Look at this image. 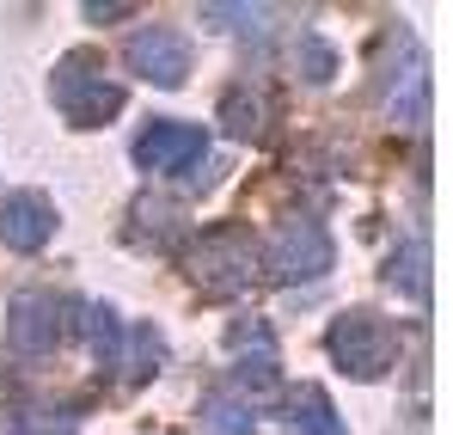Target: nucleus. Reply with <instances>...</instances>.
Segmentation results:
<instances>
[{
    "label": "nucleus",
    "instance_id": "1",
    "mask_svg": "<svg viewBox=\"0 0 453 435\" xmlns=\"http://www.w3.org/2000/svg\"><path fill=\"white\" fill-rule=\"evenodd\" d=\"M56 111L74 123V129H98V123H111L117 111H123V86L111 80V68L92 56V50H74V56H62L56 62Z\"/></svg>",
    "mask_w": 453,
    "mask_h": 435
},
{
    "label": "nucleus",
    "instance_id": "2",
    "mask_svg": "<svg viewBox=\"0 0 453 435\" xmlns=\"http://www.w3.org/2000/svg\"><path fill=\"white\" fill-rule=\"evenodd\" d=\"M325 350H331V362L343 368L349 380H380L392 368V356H398V331H392V319L374 313V307H349L331 325Z\"/></svg>",
    "mask_w": 453,
    "mask_h": 435
},
{
    "label": "nucleus",
    "instance_id": "3",
    "mask_svg": "<svg viewBox=\"0 0 453 435\" xmlns=\"http://www.w3.org/2000/svg\"><path fill=\"white\" fill-rule=\"evenodd\" d=\"M135 166L159 172V178H190L196 184V172L215 166L209 129H196V123H148L142 142H135Z\"/></svg>",
    "mask_w": 453,
    "mask_h": 435
},
{
    "label": "nucleus",
    "instance_id": "4",
    "mask_svg": "<svg viewBox=\"0 0 453 435\" xmlns=\"http://www.w3.org/2000/svg\"><path fill=\"white\" fill-rule=\"evenodd\" d=\"M68 319H74V307L62 294H50V289L12 294V307H6V344H12V356H50L68 338Z\"/></svg>",
    "mask_w": 453,
    "mask_h": 435
},
{
    "label": "nucleus",
    "instance_id": "5",
    "mask_svg": "<svg viewBox=\"0 0 453 435\" xmlns=\"http://www.w3.org/2000/svg\"><path fill=\"white\" fill-rule=\"evenodd\" d=\"M331 270V233L319 227V215H288L270 239V276L276 283H319Z\"/></svg>",
    "mask_w": 453,
    "mask_h": 435
},
{
    "label": "nucleus",
    "instance_id": "6",
    "mask_svg": "<svg viewBox=\"0 0 453 435\" xmlns=\"http://www.w3.org/2000/svg\"><path fill=\"white\" fill-rule=\"evenodd\" d=\"M190 270H196V283H203L209 294L251 289V283H257V239H251V233H239V227H215V233L196 245Z\"/></svg>",
    "mask_w": 453,
    "mask_h": 435
},
{
    "label": "nucleus",
    "instance_id": "7",
    "mask_svg": "<svg viewBox=\"0 0 453 435\" xmlns=\"http://www.w3.org/2000/svg\"><path fill=\"white\" fill-rule=\"evenodd\" d=\"M196 68L190 56V37L172 31V25H153V31H135L129 37V74L148 80V86H184Z\"/></svg>",
    "mask_w": 453,
    "mask_h": 435
},
{
    "label": "nucleus",
    "instance_id": "8",
    "mask_svg": "<svg viewBox=\"0 0 453 435\" xmlns=\"http://www.w3.org/2000/svg\"><path fill=\"white\" fill-rule=\"evenodd\" d=\"M429 111V74H423V56L411 37L392 43V74H386V117L392 123H423Z\"/></svg>",
    "mask_w": 453,
    "mask_h": 435
},
{
    "label": "nucleus",
    "instance_id": "9",
    "mask_svg": "<svg viewBox=\"0 0 453 435\" xmlns=\"http://www.w3.org/2000/svg\"><path fill=\"white\" fill-rule=\"evenodd\" d=\"M50 233H56V203H50L43 190H12V197L0 203V245H12V252H43Z\"/></svg>",
    "mask_w": 453,
    "mask_h": 435
},
{
    "label": "nucleus",
    "instance_id": "10",
    "mask_svg": "<svg viewBox=\"0 0 453 435\" xmlns=\"http://www.w3.org/2000/svg\"><path fill=\"white\" fill-rule=\"evenodd\" d=\"M226 356H233V380H239V399L245 392H270L276 386V338L264 325H233L226 338Z\"/></svg>",
    "mask_w": 453,
    "mask_h": 435
},
{
    "label": "nucleus",
    "instance_id": "11",
    "mask_svg": "<svg viewBox=\"0 0 453 435\" xmlns=\"http://www.w3.org/2000/svg\"><path fill=\"white\" fill-rule=\"evenodd\" d=\"M221 129L239 136V142H264V136L276 129V92H264L257 80L233 86V92L221 98Z\"/></svg>",
    "mask_w": 453,
    "mask_h": 435
},
{
    "label": "nucleus",
    "instance_id": "12",
    "mask_svg": "<svg viewBox=\"0 0 453 435\" xmlns=\"http://www.w3.org/2000/svg\"><path fill=\"white\" fill-rule=\"evenodd\" d=\"M165 362V338H159V325H123V350H117V368L111 374H123V386H142L153 380Z\"/></svg>",
    "mask_w": 453,
    "mask_h": 435
},
{
    "label": "nucleus",
    "instance_id": "13",
    "mask_svg": "<svg viewBox=\"0 0 453 435\" xmlns=\"http://www.w3.org/2000/svg\"><path fill=\"white\" fill-rule=\"evenodd\" d=\"M276 417L288 423V435H343V417L331 411V399H325L319 386H295Z\"/></svg>",
    "mask_w": 453,
    "mask_h": 435
},
{
    "label": "nucleus",
    "instance_id": "14",
    "mask_svg": "<svg viewBox=\"0 0 453 435\" xmlns=\"http://www.w3.org/2000/svg\"><path fill=\"white\" fill-rule=\"evenodd\" d=\"M80 338L92 344L98 368H117V350H123V319H117L104 300H86V307H80Z\"/></svg>",
    "mask_w": 453,
    "mask_h": 435
},
{
    "label": "nucleus",
    "instance_id": "15",
    "mask_svg": "<svg viewBox=\"0 0 453 435\" xmlns=\"http://www.w3.org/2000/svg\"><path fill=\"white\" fill-rule=\"evenodd\" d=\"M203 430L209 435H257V411L239 392H209L203 399Z\"/></svg>",
    "mask_w": 453,
    "mask_h": 435
},
{
    "label": "nucleus",
    "instance_id": "16",
    "mask_svg": "<svg viewBox=\"0 0 453 435\" xmlns=\"http://www.w3.org/2000/svg\"><path fill=\"white\" fill-rule=\"evenodd\" d=\"M386 283H392V289H404L417 307L429 300V252H423V239H411L404 252H392V258H386Z\"/></svg>",
    "mask_w": 453,
    "mask_h": 435
},
{
    "label": "nucleus",
    "instance_id": "17",
    "mask_svg": "<svg viewBox=\"0 0 453 435\" xmlns=\"http://www.w3.org/2000/svg\"><path fill=\"white\" fill-rule=\"evenodd\" d=\"M6 435H74V423H68V411H56V405L19 399V405L6 411Z\"/></svg>",
    "mask_w": 453,
    "mask_h": 435
},
{
    "label": "nucleus",
    "instance_id": "18",
    "mask_svg": "<svg viewBox=\"0 0 453 435\" xmlns=\"http://www.w3.org/2000/svg\"><path fill=\"white\" fill-rule=\"evenodd\" d=\"M270 19H276L270 6H233V0L203 6V25H215V31H257V25H270Z\"/></svg>",
    "mask_w": 453,
    "mask_h": 435
},
{
    "label": "nucleus",
    "instance_id": "19",
    "mask_svg": "<svg viewBox=\"0 0 453 435\" xmlns=\"http://www.w3.org/2000/svg\"><path fill=\"white\" fill-rule=\"evenodd\" d=\"M301 68L312 74V80H319V86H325V80H331V74H337V56H331V43H325V37H319V31H306V37H301Z\"/></svg>",
    "mask_w": 453,
    "mask_h": 435
},
{
    "label": "nucleus",
    "instance_id": "20",
    "mask_svg": "<svg viewBox=\"0 0 453 435\" xmlns=\"http://www.w3.org/2000/svg\"><path fill=\"white\" fill-rule=\"evenodd\" d=\"M86 19H92V25H111V19H129V6H104V0H86Z\"/></svg>",
    "mask_w": 453,
    "mask_h": 435
}]
</instances>
